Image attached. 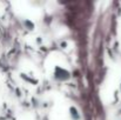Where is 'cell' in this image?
I'll return each instance as SVG.
<instances>
[{
	"mask_svg": "<svg viewBox=\"0 0 121 120\" xmlns=\"http://www.w3.org/2000/svg\"><path fill=\"white\" fill-rule=\"evenodd\" d=\"M53 77H54V79L56 80V81H65V80L69 79V72H68L66 68L58 66V67H55V70H54Z\"/></svg>",
	"mask_w": 121,
	"mask_h": 120,
	"instance_id": "obj_1",
	"label": "cell"
},
{
	"mask_svg": "<svg viewBox=\"0 0 121 120\" xmlns=\"http://www.w3.org/2000/svg\"><path fill=\"white\" fill-rule=\"evenodd\" d=\"M69 117L72 120H80V113L77 107H74V106L69 107Z\"/></svg>",
	"mask_w": 121,
	"mask_h": 120,
	"instance_id": "obj_2",
	"label": "cell"
}]
</instances>
